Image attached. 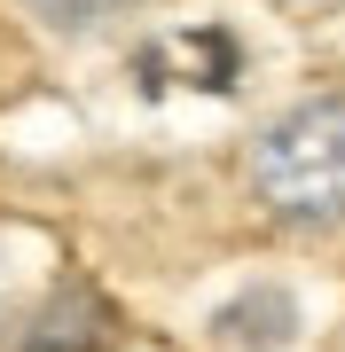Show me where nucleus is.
Segmentation results:
<instances>
[{"label": "nucleus", "instance_id": "f257e3e1", "mask_svg": "<svg viewBox=\"0 0 345 352\" xmlns=\"http://www.w3.org/2000/svg\"><path fill=\"white\" fill-rule=\"evenodd\" d=\"M251 188L282 219H345V94H314L259 133Z\"/></svg>", "mask_w": 345, "mask_h": 352}, {"label": "nucleus", "instance_id": "f03ea898", "mask_svg": "<svg viewBox=\"0 0 345 352\" xmlns=\"http://www.w3.org/2000/svg\"><path fill=\"white\" fill-rule=\"evenodd\" d=\"M134 78L149 94H165V87H196V94H236V78H243V55H236V39L228 32H165V39H149V47L134 55Z\"/></svg>", "mask_w": 345, "mask_h": 352}, {"label": "nucleus", "instance_id": "7ed1b4c3", "mask_svg": "<svg viewBox=\"0 0 345 352\" xmlns=\"http://www.w3.org/2000/svg\"><path fill=\"white\" fill-rule=\"evenodd\" d=\"M16 352H118V314L103 305V289L63 282L39 305V321L16 337Z\"/></svg>", "mask_w": 345, "mask_h": 352}, {"label": "nucleus", "instance_id": "20e7f679", "mask_svg": "<svg viewBox=\"0 0 345 352\" xmlns=\"http://www.w3.org/2000/svg\"><path fill=\"white\" fill-rule=\"evenodd\" d=\"M212 337L228 344V352H282V344L298 337V305H291V289H275V282L236 289V298L212 314Z\"/></svg>", "mask_w": 345, "mask_h": 352}, {"label": "nucleus", "instance_id": "39448f33", "mask_svg": "<svg viewBox=\"0 0 345 352\" xmlns=\"http://www.w3.org/2000/svg\"><path fill=\"white\" fill-rule=\"evenodd\" d=\"M39 16H48L55 32H94L103 16H118V8H134V0H32Z\"/></svg>", "mask_w": 345, "mask_h": 352}]
</instances>
